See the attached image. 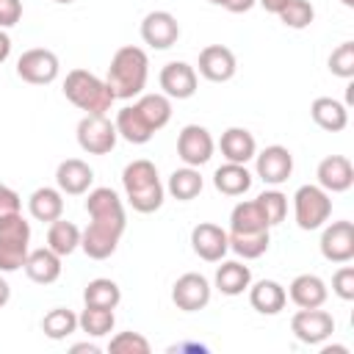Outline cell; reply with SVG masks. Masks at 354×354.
<instances>
[{
	"mask_svg": "<svg viewBox=\"0 0 354 354\" xmlns=\"http://www.w3.org/2000/svg\"><path fill=\"white\" fill-rule=\"evenodd\" d=\"M86 213H88L91 224L80 232V249L91 260H105L116 252V246L124 235V227H127L124 205L113 188L100 185V188L88 191Z\"/></svg>",
	"mask_w": 354,
	"mask_h": 354,
	"instance_id": "obj_1",
	"label": "cell"
},
{
	"mask_svg": "<svg viewBox=\"0 0 354 354\" xmlns=\"http://www.w3.org/2000/svg\"><path fill=\"white\" fill-rule=\"evenodd\" d=\"M171 119V100L166 94H138L133 105L119 108L113 124L116 133L130 144H147Z\"/></svg>",
	"mask_w": 354,
	"mask_h": 354,
	"instance_id": "obj_2",
	"label": "cell"
},
{
	"mask_svg": "<svg viewBox=\"0 0 354 354\" xmlns=\"http://www.w3.org/2000/svg\"><path fill=\"white\" fill-rule=\"evenodd\" d=\"M147 77H149L147 53L141 47H136V44H124V47H119L113 53L108 75H105V83L111 86L116 100H130V97H138L144 91Z\"/></svg>",
	"mask_w": 354,
	"mask_h": 354,
	"instance_id": "obj_3",
	"label": "cell"
},
{
	"mask_svg": "<svg viewBox=\"0 0 354 354\" xmlns=\"http://www.w3.org/2000/svg\"><path fill=\"white\" fill-rule=\"evenodd\" d=\"M122 188H124V196L130 202V207L136 213H155L160 205H163V183L158 177V169L152 160L147 158H138V160H130L122 171Z\"/></svg>",
	"mask_w": 354,
	"mask_h": 354,
	"instance_id": "obj_4",
	"label": "cell"
},
{
	"mask_svg": "<svg viewBox=\"0 0 354 354\" xmlns=\"http://www.w3.org/2000/svg\"><path fill=\"white\" fill-rule=\"evenodd\" d=\"M64 97L75 108H80L86 113H105V111H111V105L116 100L111 86L102 77H97L94 72H88V69L66 72V77H64Z\"/></svg>",
	"mask_w": 354,
	"mask_h": 354,
	"instance_id": "obj_5",
	"label": "cell"
},
{
	"mask_svg": "<svg viewBox=\"0 0 354 354\" xmlns=\"http://www.w3.org/2000/svg\"><path fill=\"white\" fill-rule=\"evenodd\" d=\"M30 252V224L22 213L0 216V274H11L25 266Z\"/></svg>",
	"mask_w": 354,
	"mask_h": 354,
	"instance_id": "obj_6",
	"label": "cell"
},
{
	"mask_svg": "<svg viewBox=\"0 0 354 354\" xmlns=\"http://www.w3.org/2000/svg\"><path fill=\"white\" fill-rule=\"evenodd\" d=\"M332 216V199L321 185H301L293 194V218L299 230H321Z\"/></svg>",
	"mask_w": 354,
	"mask_h": 354,
	"instance_id": "obj_7",
	"label": "cell"
},
{
	"mask_svg": "<svg viewBox=\"0 0 354 354\" xmlns=\"http://www.w3.org/2000/svg\"><path fill=\"white\" fill-rule=\"evenodd\" d=\"M77 144L83 152L88 155H108L113 147H116V124L105 116V113H86L80 122H77Z\"/></svg>",
	"mask_w": 354,
	"mask_h": 354,
	"instance_id": "obj_8",
	"label": "cell"
},
{
	"mask_svg": "<svg viewBox=\"0 0 354 354\" xmlns=\"http://www.w3.org/2000/svg\"><path fill=\"white\" fill-rule=\"evenodd\" d=\"M61 72V61L53 50L47 47H33V50H25L17 61V75L30 83V86H47L58 77Z\"/></svg>",
	"mask_w": 354,
	"mask_h": 354,
	"instance_id": "obj_9",
	"label": "cell"
},
{
	"mask_svg": "<svg viewBox=\"0 0 354 354\" xmlns=\"http://www.w3.org/2000/svg\"><path fill=\"white\" fill-rule=\"evenodd\" d=\"M290 332L304 346H321L326 337H332L335 318L321 307H313V310L299 307V313H293V318H290Z\"/></svg>",
	"mask_w": 354,
	"mask_h": 354,
	"instance_id": "obj_10",
	"label": "cell"
},
{
	"mask_svg": "<svg viewBox=\"0 0 354 354\" xmlns=\"http://www.w3.org/2000/svg\"><path fill=\"white\" fill-rule=\"evenodd\" d=\"M213 149H216V141L210 130L202 124H185L177 136V155L185 166H196V169L205 166L213 158Z\"/></svg>",
	"mask_w": 354,
	"mask_h": 354,
	"instance_id": "obj_11",
	"label": "cell"
},
{
	"mask_svg": "<svg viewBox=\"0 0 354 354\" xmlns=\"http://www.w3.org/2000/svg\"><path fill=\"white\" fill-rule=\"evenodd\" d=\"M254 171L266 185H282L293 174V155L282 144H271L263 152H254Z\"/></svg>",
	"mask_w": 354,
	"mask_h": 354,
	"instance_id": "obj_12",
	"label": "cell"
},
{
	"mask_svg": "<svg viewBox=\"0 0 354 354\" xmlns=\"http://www.w3.org/2000/svg\"><path fill=\"white\" fill-rule=\"evenodd\" d=\"M321 254L329 263H348L354 260V224L351 221H332L321 232Z\"/></svg>",
	"mask_w": 354,
	"mask_h": 354,
	"instance_id": "obj_13",
	"label": "cell"
},
{
	"mask_svg": "<svg viewBox=\"0 0 354 354\" xmlns=\"http://www.w3.org/2000/svg\"><path fill=\"white\" fill-rule=\"evenodd\" d=\"M210 282L207 277L196 274V271H188L183 277H177V282L171 285V301L177 304V310L183 313H196L202 307H207L210 301Z\"/></svg>",
	"mask_w": 354,
	"mask_h": 354,
	"instance_id": "obj_14",
	"label": "cell"
},
{
	"mask_svg": "<svg viewBox=\"0 0 354 354\" xmlns=\"http://www.w3.org/2000/svg\"><path fill=\"white\" fill-rule=\"evenodd\" d=\"M141 39L152 50H169L180 39V22L171 11H149L141 19Z\"/></svg>",
	"mask_w": 354,
	"mask_h": 354,
	"instance_id": "obj_15",
	"label": "cell"
},
{
	"mask_svg": "<svg viewBox=\"0 0 354 354\" xmlns=\"http://www.w3.org/2000/svg\"><path fill=\"white\" fill-rule=\"evenodd\" d=\"M199 75L210 83H227L235 77V69H238V61H235V53L224 44H207L199 50Z\"/></svg>",
	"mask_w": 354,
	"mask_h": 354,
	"instance_id": "obj_16",
	"label": "cell"
},
{
	"mask_svg": "<svg viewBox=\"0 0 354 354\" xmlns=\"http://www.w3.org/2000/svg\"><path fill=\"white\" fill-rule=\"evenodd\" d=\"M191 249L205 260V263H221V257L230 252V238L227 230L218 224L202 221L191 230Z\"/></svg>",
	"mask_w": 354,
	"mask_h": 354,
	"instance_id": "obj_17",
	"label": "cell"
},
{
	"mask_svg": "<svg viewBox=\"0 0 354 354\" xmlns=\"http://www.w3.org/2000/svg\"><path fill=\"white\" fill-rule=\"evenodd\" d=\"M158 80L169 100H188L196 94V69L185 61H169L160 69Z\"/></svg>",
	"mask_w": 354,
	"mask_h": 354,
	"instance_id": "obj_18",
	"label": "cell"
},
{
	"mask_svg": "<svg viewBox=\"0 0 354 354\" xmlns=\"http://www.w3.org/2000/svg\"><path fill=\"white\" fill-rule=\"evenodd\" d=\"M315 177L326 194H343L354 185V166L346 155H329L318 163Z\"/></svg>",
	"mask_w": 354,
	"mask_h": 354,
	"instance_id": "obj_19",
	"label": "cell"
},
{
	"mask_svg": "<svg viewBox=\"0 0 354 354\" xmlns=\"http://www.w3.org/2000/svg\"><path fill=\"white\" fill-rule=\"evenodd\" d=\"M94 183V171L86 160L80 158H66L58 163L55 169V185L61 194H69V196H80V194H88Z\"/></svg>",
	"mask_w": 354,
	"mask_h": 354,
	"instance_id": "obj_20",
	"label": "cell"
},
{
	"mask_svg": "<svg viewBox=\"0 0 354 354\" xmlns=\"http://www.w3.org/2000/svg\"><path fill=\"white\" fill-rule=\"evenodd\" d=\"M288 296L296 307L313 310V307H324L329 299V288L318 274H299L293 277V282L288 285Z\"/></svg>",
	"mask_w": 354,
	"mask_h": 354,
	"instance_id": "obj_21",
	"label": "cell"
},
{
	"mask_svg": "<svg viewBox=\"0 0 354 354\" xmlns=\"http://www.w3.org/2000/svg\"><path fill=\"white\" fill-rule=\"evenodd\" d=\"M25 274L36 285H53L61 277V254H55L50 246L30 249L25 257Z\"/></svg>",
	"mask_w": 354,
	"mask_h": 354,
	"instance_id": "obj_22",
	"label": "cell"
},
{
	"mask_svg": "<svg viewBox=\"0 0 354 354\" xmlns=\"http://www.w3.org/2000/svg\"><path fill=\"white\" fill-rule=\"evenodd\" d=\"M246 290H249V304L260 315H277L288 304V290L277 279H260V282L249 285Z\"/></svg>",
	"mask_w": 354,
	"mask_h": 354,
	"instance_id": "obj_23",
	"label": "cell"
},
{
	"mask_svg": "<svg viewBox=\"0 0 354 354\" xmlns=\"http://www.w3.org/2000/svg\"><path fill=\"white\" fill-rule=\"evenodd\" d=\"M218 149L230 163H249L257 152V141L246 127H227L218 138Z\"/></svg>",
	"mask_w": 354,
	"mask_h": 354,
	"instance_id": "obj_24",
	"label": "cell"
},
{
	"mask_svg": "<svg viewBox=\"0 0 354 354\" xmlns=\"http://www.w3.org/2000/svg\"><path fill=\"white\" fill-rule=\"evenodd\" d=\"M310 116L326 133H340L348 124V108L335 97H315L310 105Z\"/></svg>",
	"mask_w": 354,
	"mask_h": 354,
	"instance_id": "obj_25",
	"label": "cell"
},
{
	"mask_svg": "<svg viewBox=\"0 0 354 354\" xmlns=\"http://www.w3.org/2000/svg\"><path fill=\"white\" fill-rule=\"evenodd\" d=\"M252 171L246 169V163H224L213 171V185L218 194L224 196H243L252 188Z\"/></svg>",
	"mask_w": 354,
	"mask_h": 354,
	"instance_id": "obj_26",
	"label": "cell"
},
{
	"mask_svg": "<svg viewBox=\"0 0 354 354\" xmlns=\"http://www.w3.org/2000/svg\"><path fill=\"white\" fill-rule=\"evenodd\" d=\"M271 224L266 218V213L260 210L257 199H246V202H238L230 213V232H238V235H252V232H268Z\"/></svg>",
	"mask_w": 354,
	"mask_h": 354,
	"instance_id": "obj_27",
	"label": "cell"
},
{
	"mask_svg": "<svg viewBox=\"0 0 354 354\" xmlns=\"http://www.w3.org/2000/svg\"><path fill=\"white\" fill-rule=\"evenodd\" d=\"M218 293L224 296H241L249 285H252V271L249 266H243L241 260H224L218 268H216V277H213Z\"/></svg>",
	"mask_w": 354,
	"mask_h": 354,
	"instance_id": "obj_28",
	"label": "cell"
},
{
	"mask_svg": "<svg viewBox=\"0 0 354 354\" xmlns=\"http://www.w3.org/2000/svg\"><path fill=\"white\" fill-rule=\"evenodd\" d=\"M28 210L36 221H55L64 216V194L58 188H50V185H41L36 188L30 196H28Z\"/></svg>",
	"mask_w": 354,
	"mask_h": 354,
	"instance_id": "obj_29",
	"label": "cell"
},
{
	"mask_svg": "<svg viewBox=\"0 0 354 354\" xmlns=\"http://www.w3.org/2000/svg\"><path fill=\"white\" fill-rule=\"evenodd\" d=\"M202 185H205V183H202L199 169H196V166H183V169H174V171H171L166 191H169L174 199H180V202H191V199H196V196L202 194Z\"/></svg>",
	"mask_w": 354,
	"mask_h": 354,
	"instance_id": "obj_30",
	"label": "cell"
},
{
	"mask_svg": "<svg viewBox=\"0 0 354 354\" xmlns=\"http://www.w3.org/2000/svg\"><path fill=\"white\" fill-rule=\"evenodd\" d=\"M47 246H50L55 254L69 257V254L80 246V227L72 224V221H64V218L50 221V230H47Z\"/></svg>",
	"mask_w": 354,
	"mask_h": 354,
	"instance_id": "obj_31",
	"label": "cell"
},
{
	"mask_svg": "<svg viewBox=\"0 0 354 354\" xmlns=\"http://www.w3.org/2000/svg\"><path fill=\"white\" fill-rule=\"evenodd\" d=\"M122 301V290L113 279L108 277H97L83 288V304L88 307H105V310H116V304Z\"/></svg>",
	"mask_w": 354,
	"mask_h": 354,
	"instance_id": "obj_32",
	"label": "cell"
},
{
	"mask_svg": "<svg viewBox=\"0 0 354 354\" xmlns=\"http://www.w3.org/2000/svg\"><path fill=\"white\" fill-rule=\"evenodd\" d=\"M113 324H116V315L113 310H105V307H83V313L77 315V329L86 332L88 337H105L113 332Z\"/></svg>",
	"mask_w": 354,
	"mask_h": 354,
	"instance_id": "obj_33",
	"label": "cell"
},
{
	"mask_svg": "<svg viewBox=\"0 0 354 354\" xmlns=\"http://www.w3.org/2000/svg\"><path fill=\"white\" fill-rule=\"evenodd\" d=\"M41 332L50 340H66L72 332H77V315L66 307H53L44 318H41Z\"/></svg>",
	"mask_w": 354,
	"mask_h": 354,
	"instance_id": "obj_34",
	"label": "cell"
},
{
	"mask_svg": "<svg viewBox=\"0 0 354 354\" xmlns=\"http://www.w3.org/2000/svg\"><path fill=\"white\" fill-rule=\"evenodd\" d=\"M230 238V249L243 257V260H257L268 252L271 243V232H252V235H238V232H227Z\"/></svg>",
	"mask_w": 354,
	"mask_h": 354,
	"instance_id": "obj_35",
	"label": "cell"
},
{
	"mask_svg": "<svg viewBox=\"0 0 354 354\" xmlns=\"http://www.w3.org/2000/svg\"><path fill=\"white\" fill-rule=\"evenodd\" d=\"M277 17H279V22H282L285 28L304 30V28L313 25V19H315V8H313L310 0H288V6H285Z\"/></svg>",
	"mask_w": 354,
	"mask_h": 354,
	"instance_id": "obj_36",
	"label": "cell"
},
{
	"mask_svg": "<svg viewBox=\"0 0 354 354\" xmlns=\"http://www.w3.org/2000/svg\"><path fill=\"white\" fill-rule=\"evenodd\" d=\"M257 205H260V210L266 213V218H268L271 227L282 224L285 216H288V196H285L282 191H277V188L263 191V194L257 196Z\"/></svg>",
	"mask_w": 354,
	"mask_h": 354,
	"instance_id": "obj_37",
	"label": "cell"
},
{
	"mask_svg": "<svg viewBox=\"0 0 354 354\" xmlns=\"http://www.w3.org/2000/svg\"><path fill=\"white\" fill-rule=\"evenodd\" d=\"M149 348L152 346L141 332H119L108 343V351L113 354H149Z\"/></svg>",
	"mask_w": 354,
	"mask_h": 354,
	"instance_id": "obj_38",
	"label": "cell"
},
{
	"mask_svg": "<svg viewBox=\"0 0 354 354\" xmlns=\"http://www.w3.org/2000/svg\"><path fill=\"white\" fill-rule=\"evenodd\" d=\"M329 72L343 77V80H351L354 77V41H343L332 50L329 55Z\"/></svg>",
	"mask_w": 354,
	"mask_h": 354,
	"instance_id": "obj_39",
	"label": "cell"
},
{
	"mask_svg": "<svg viewBox=\"0 0 354 354\" xmlns=\"http://www.w3.org/2000/svg\"><path fill=\"white\" fill-rule=\"evenodd\" d=\"M332 290L343 301H351L354 299V266L340 263V268L332 274Z\"/></svg>",
	"mask_w": 354,
	"mask_h": 354,
	"instance_id": "obj_40",
	"label": "cell"
},
{
	"mask_svg": "<svg viewBox=\"0 0 354 354\" xmlns=\"http://www.w3.org/2000/svg\"><path fill=\"white\" fill-rule=\"evenodd\" d=\"M22 19V0H0V28H14Z\"/></svg>",
	"mask_w": 354,
	"mask_h": 354,
	"instance_id": "obj_41",
	"label": "cell"
},
{
	"mask_svg": "<svg viewBox=\"0 0 354 354\" xmlns=\"http://www.w3.org/2000/svg\"><path fill=\"white\" fill-rule=\"evenodd\" d=\"M22 210V199L14 188L3 185L0 183V216H8V213H19Z\"/></svg>",
	"mask_w": 354,
	"mask_h": 354,
	"instance_id": "obj_42",
	"label": "cell"
},
{
	"mask_svg": "<svg viewBox=\"0 0 354 354\" xmlns=\"http://www.w3.org/2000/svg\"><path fill=\"white\" fill-rule=\"evenodd\" d=\"M254 3H257V0H230L224 8H227V11H232V14H246Z\"/></svg>",
	"mask_w": 354,
	"mask_h": 354,
	"instance_id": "obj_43",
	"label": "cell"
},
{
	"mask_svg": "<svg viewBox=\"0 0 354 354\" xmlns=\"http://www.w3.org/2000/svg\"><path fill=\"white\" fill-rule=\"evenodd\" d=\"M8 55H11V36L0 28V64H3Z\"/></svg>",
	"mask_w": 354,
	"mask_h": 354,
	"instance_id": "obj_44",
	"label": "cell"
},
{
	"mask_svg": "<svg viewBox=\"0 0 354 354\" xmlns=\"http://www.w3.org/2000/svg\"><path fill=\"white\" fill-rule=\"evenodd\" d=\"M268 14H279L285 6H288V0H257Z\"/></svg>",
	"mask_w": 354,
	"mask_h": 354,
	"instance_id": "obj_45",
	"label": "cell"
},
{
	"mask_svg": "<svg viewBox=\"0 0 354 354\" xmlns=\"http://www.w3.org/2000/svg\"><path fill=\"white\" fill-rule=\"evenodd\" d=\"M8 299H11V285L0 277V307H6V304H8Z\"/></svg>",
	"mask_w": 354,
	"mask_h": 354,
	"instance_id": "obj_46",
	"label": "cell"
},
{
	"mask_svg": "<svg viewBox=\"0 0 354 354\" xmlns=\"http://www.w3.org/2000/svg\"><path fill=\"white\" fill-rule=\"evenodd\" d=\"M72 351L77 354V351H88V354H97L100 351V346H94V343H75L72 346Z\"/></svg>",
	"mask_w": 354,
	"mask_h": 354,
	"instance_id": "obj_47",
	"label": "cell"
},
{
	"mask_svg": "<svg viewBox=\"0 0 354 354\" xmlns=\"http://www.w3.org/2000/svg\"><path fill=\"white\" fill-rule=\"evenodd\" d=\"M207 3H213V6H227L230 0H207Z\"/></svg>",
	"mask_w": 354,
	"mask_h": 354,
	"instance_id": "obj_48",
	"label": "cell"
},
{
	"mask_svg": "<svg viewBox=\"0 0 354 354\" xmlns=\"http://www.w3.org/2000/svg\"><path fill=\"white\" fill-rule=\"evenodd\" d=\"M340 3H343L346 8H354V0H340Z\"/></svg>",
	"mask_w": 354,
	"mask_h": 354,
	"instance_id": "obj_49",
	"label": "cell"
},
{
	"mask_svg": "<svg viewBox=\"0 0 354 354\" xmlns=\"http://www.w3.org/2000/svg\"><path fill=\"white\" fill-rule=\"evenodd\" d=\"M55 3H61V6H69V3H75V0H55Z\"/></svg>",
	"mask_w": 354,
	"mask_h": 354,
	"instance_id": "obj_50",
	"label": "cell"
}]
</instances>
